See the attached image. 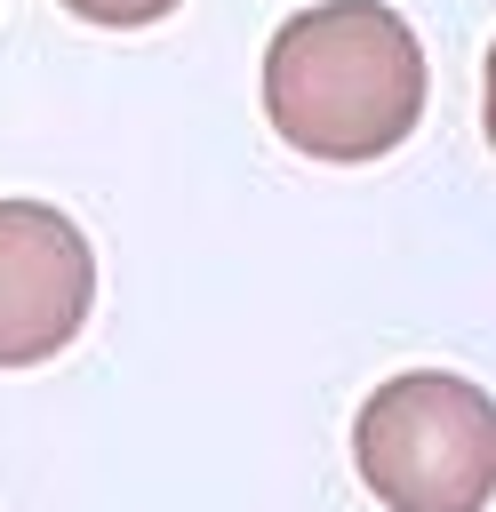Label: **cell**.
I'll use <instances>...</instances> for the list:
<instances>
[{"label": "cell", "mask_w": 496, "mask_h": 512, "mask_svg": "<svg viewBox=\"0 0 496 512\" xmlns=\"http://www.w3.org/2000/svg\"><path fill=\"white\" fill-rule=\"evenodd\" d=\"M80 24H104V32H136V24H160V16H176L184 0H64Z\"/></svg>", "instance_id": "277c9868"}, {"label": "cell", "mask_w": 496, "mask_h": 512, "mask_svg": "<svg viewBox=\"0 0 496 512\" xmlns=\"http://www.w3.org/2000/svg\"><path fill=\"white\" fill-rule=\"evenodd\" d=\"M264 120L328 168L384 160L424 120V48L384 0H312L264 48Z\"/></svg>", "instance_id": "6da1fadb"}, {"label": "cell", "mask_w": 496, "mask_h": 512, "mask_svg": "<svg viewBox=\"0 0 496 512\" xmlns=\"http://www.w3.org/2000/svg\"><path fill=\"white\" fill-rule=\"evenodd\" d=\"M480 128H488V152H496V40H488V64H480Z\"/></svg>", "instance_id": "5b68a950"}, {"label": "cell", "mask_w": 496, "mask_h": 512, "mask_svg": "<svg viewBox=\"0 0 496 512\" xmlns=\"http://www.w3.org/2000/svg\"><path fill=\"white\" fill-rule=\"evenodd\" d=\"M96 312V248L48 200H0V368L56 360Z\"/></svg>", "instance_id": "3957f363"}, {"label": "cell", "mask_w": 496, "mask_h": 512, "mask_svg": "<svg viewBox=\"0 0 496 512\" xmlns=\"http://www.w3.org/2000/svg\"><path fill=\"white\" fill-rule=\"evenodd\" d=\"M352 464L384 512H488L496 400L456 368H400L360 400Z\"/></svg>", "instance_id": "7a4b0ae2"}]
</instances>
